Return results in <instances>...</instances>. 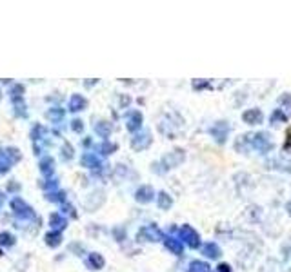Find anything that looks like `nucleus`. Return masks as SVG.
Listing matches in <instances>:
<instances>
[{"mask_svg":"<svg viewBox=\"0 0 291 272\" xmlns=\"http://www.w3.org/2000/svg\"><path fill=\"white\" fill-rule=\"evenodd\" d=\"M88 267L89 269H93V271H98V269H102L104 267V258H102L100 254H97V252H91V254L88 256Z\"/></svg>","mask_w":291,"mask_h":272,"instance_id":"19","label":"nucleus"},{"mask_svg":"<svg viewBox=\"0 0 291 272\" xmlns=\"http://www.w3.org/2000/svg\"><path fill=\"white\" fill-rule=\"evenodd\" d=\"M188 272H213L206 261H191Z\"/></svg>","mask_w":291,"mask_h":272,"instance_id":"23","label":"nucleus"},{"mask_svg":"<svg viewBox=\"0 0 291 272\" xmlns=\"http://www.w3.org/2000/svg\"><path fill=\"white\" fill-rule=\"evenodd\" d=\"M62 209H64V211H65L67 214H71V216H75V209H73L71 205H67V203H64V205H62Z\"/></svg>","mask_w":291,"mask_h":272,"instance_id":"34","label":"nucleus"},{"mask_svg":"<svg viewBox=\"0 0 291 272\" xmlns=\"http://www.w3.org/2000/svg\"><path fill=\"white\" fill-rule=\"evenodd\" d=\"M140 127H142V114L138 111L129 112V116H128V129H129L131 133H135V131H138Z\"/></svg>","mask_w":291,"mask_h":272,"instance_id":"15","label":"nucleus"},{"mask_svg":"<svg viewBox=\"0 0 291 272\" xmlns=\"http://www.w3.org/2000/svg\"><path fill=\"white\" fill-rule=\"evenodd\" d=\"M71 129L75 131V133H82V129H84L82 120H73V122H71Z\"/></svg>","mask_w":291,"mask_h":272,"instance_id":"32","label":"nucleus"},{"mask_svg":"<svg viewBox=\"0 0 291 272\" xmlns=\"http://www.w3.org/2000/svg\"><path fill=\"white\" fill-rule=\"evenodd\" d=\"M82 165L84 167H88V169H93V171H100L102 167V162L98 160V158H97L95 154L93 153H86L82 156Z\"/></svg>","mask_w":291,"mask_h":272,"instance_id":"12","label":"nucleus"},{"mask_svg":"<svg viewBox=\"0 0 291 272\" xmlns=\"http://www.w3.org/2000/svg\"><path fill=\"white\" fill-rule=\"evenodd\" d=\"M40 171L44 172V176L46 178H51L55 172V160L53 158H49V156H44L40 162Z\"/></svg>","mask_w":291,"mask_h":272,"instance_id":"17","label":"nucleus"},{"mask_svg":"<svg viewBox=\"0 0 291 272\" xmlns=\"http://www.w3.org/2000/svg\"><path fill=\"white\" fill-rule=\"evenodd\" d=\"M173 205V200H171V196L167 194V192H161L159 194V207L164 209V211H167V209Z\"/></svg>","mask_w":291,"mask_h":272,"instance_id":"26","label":"nucleus"},{"mask_svg":"<svg viewBox=\"0 0 291 272\" xmlns=\"http://www.w3.org/2000/svg\"><path fill=\"white\" fill-rule=\"evenodd\" d=\"M15 242H17V240H15L13 234H9V232H0V254H2L4 247H13Z\"/></svg>","mask_w":291,"mask_h":272,"instance_id":"21","label":"nucleus"},{"mask_svg":"<svg viewBox=\"0 0 291 272\" xmlns=\"http://www.w3.org/2000/svg\"><path fill=\"white\" fill-rule=\"evenodd\" d=\"M288 213H290V216H291V200L288 201Z\"/></svg>","mask_w":291,"mask_h":272,"instance_id":"39","label":"nucleus"},{"mask_svg":"<svg viewBox=\"0 0 291 272\" xmlns=\"http://www.w3.org/2000/svg\"><path fill=\"white\" fill-rule=\"evenodd\" d=\"M184 158H186L184 151H182V149H175V151H171V153H167L161 162H155V163H153V171L157 172V174L167 172L169 169H173V167L180 165V163L184 162Z\"/></svg>","mask_w":291,"mask_h":272,"instance_id":"1","label":"nucleus"},{"mask_svg":"<svg viewBox=\"0 0 291 272\" xmlns=\"http://www.w3.org/2000/svg\"><path fill=\"white\" fill-rule=\"evenodd\" d=\"M86 106H88V102H86V98H84L82 95H73L71 100H69V109H71L73 112L84 111Z\"/></svg>","mask_w":291,"mask_h":272,"instance_id":"16","label":"nucleus"},{"mask_svg":"<svg viewBox=\"0 0 291 272\" xmlns=\"http://www.w3.org/2000/svg\"><path fill=\"white\" fill-rule=\"evenodd\" d=\"M153 198H155V190H153V187H149V185H142V187L135 192V200L140 201V203H149Z\"/></svg>","mask_w":291,"mask_h":272,"instance_id":"10","label":"nucleus"},{"mask_svg":"<svg viewBox=\"0 0 291 272\" xmlns=\"http://www.w3.org/2000/svg\"><path fill=\"white\" fill-rule=\"evenodd\" d=\"M46 243H48L49 247H59L60 243H62V234L57 231H51L46 234Z\"/></svg>","mask_w":291,"mask_h":272,"instance_id":"24","label":"nucleus"},{"mask_svg":"<svg viewBox=\"0 0 291 272\" xmlns=\"http://www.w3.org/2000/svg\"><path fill=\"white\" fill-rule=\"evenodd\" d=\"M95 131L97 135L102 136V138H107V136L111 135V124L109 122H104V120H100V122H97L95 124Z\"/></svg>","mask_w":291,"mask_h":272,"instance_id":"20","label":"nucleus"},{"mask_svg":"<svg viewBox=\"0 0 291 272\" xmlns=\"http://www.w3.org/2000/svg\"><path fill=\"white\" fill-rule=\"evenodd\" d=\"M204 254L211 258V260H217L220 256V248L217 243H208V245H204Z\"/></svg>","mask_w":291,"mask_h":272,"instance_id":"25","label":"nucleus"},{"mask_svg":"<svg viewBox=\"0 0 291 272\" xmlns=\"http://www.w3.org/2000/svg\"><path fill=\"white\" fill-rule=\"evenodd\" d=\"M49 201H57V203H65V192L64 190H55V192H48Z\"/></svg>","mask_w":291,"mask_h":272,"instance_id":"27","label":"nucleus"},{"mask_svg":"<svg viewBox=\"0 0 291 272\" xmlns=\"http://www.w3.org/2000/svg\"><path fill=\"white\" fill-rule=\"evenodd\" d=\"M288 145L291 147V127L288 129Z\"/></svg>","mask_w":291,"mask_h":272,"instance_id":"38","label":"nucleus"},{"mask_svg":"<svg viewBox=\"0 0 291 272\" xmlns=\"http://www.w3.org/2000/svg\"><path fill=\"white\" fill-rule=\"evenodd\" d=\"M193 87H195V89L209 87V83H208V82H198V80H195V82H193Z\"/></svg>","mask_w":291,"mask_h":272,"instance_id":"33","label":"nucleus"},{"mask_svg":"<svg viewBox=\"0 0 291 272\" xmlns=\"http://www.w3.org/2000/svg\"><path fill=\"white\" fill-rule=\"evenodd\" d=\"M44 136H46V129H44L42 125H35V127L31 129V140H33L36 154H40V142L44 140Z\"/></svg>","mask_w":291,"mask_h":272,"instance_id":"11","label":"nucleus"},{"mask_svg":"<svg viewBox=\"0 0 291 272\" xmlns=\"http://www.w3.org/2000/svg\"><path fill=\"white\" fill-rule=\"evenodd\" d=\"M20 160V151L15 147H6L0 151V172L4 174L13 167V163H17Z\"/></svg>","mask_w":291,"mask_h":272,"instance_id":"3","label":"nucleus"},{"mask_svg":"<svg viewBox=\"0 0 291 272\" xmlns=\"http://www.w3.org/2000/svg\"><path fill=\"white\" fill-rule=\"evenodd\" d=\"M13 112L17 114V116H20V118H26L28 116V107H26V102H24V96L22 98H13Z\"/></svg>","mask_w":291,"mask_h":272,"instance_id":"18","label":"nucleus"},{"mask_svg":"<svg viewBox=\"0 0 291 272\" xmlns=\"http://www.w3.org/2000/svg\"><path fill=\"white\" fill-rule=\"evenodd\" d=\"M49 225H51V229H53V231L60 232L67 227V219H65L62 214L55 213V214H51V218H49Z\"/></svg>","mask_w":291,"mask_h":272,"instance_id":"14","label":"nucleus"},{"mask_svg":"<svg viewBox=\"0 0 291 272\" xmlns=\"http://www.w3.org/2000/svg\"><path fill=\"white\" fill-rule=\"evenodd\" d=\"M71 156H73V147L69 143H64V147H62V158L64 160H71Z\"/></svg>","mask_w":291,"mask_h":272,"instance_id":"31","label":"nucleus"},{"mask_svg":"<svg viewBox=\"0 0 291 272\" xmlns=\"http://www.w3.org/2000/svg\"><path fill=\"white\" fill-rule=\"evenodd\" d=\"M242 118L246 124H251V125H257V124H260L262 122V111L260 109H250V111H246L242 114Z\"/></svg>","mask_w":291,"mask_h":272,"instance_id":"13","label":"nucleus"},{"mask_svg":"<svg viewBox=\"0 0 291 272\" xmlns=\"http://www.w3.org/2000/svg\"><path fill=\"white\" fill-rule=\"evenodd\" d=\"M219 272H231V269H229V265H227V263H220Z\"/></svg>","mask_w":291,"mask_h":272,"instance_id":"35","label":"nucleus"},{"mask_svg":"<svg viewBox=\"0 0 291 272\" xmlns=\"http://www.w3.org/2000/svg\"><path fill=\"white\" fill-rule=\"evenodd\" d=\"M286 120V114L282 111H280V109H277V111L273 112V114H271V124H279V122H284Z\"/></svg>","mask_w":291,"mask_h":272,"instance_id":"30","label":"nucleus"},{"mask_svg":"<svg viewBox=\"0 0 291 272\" xmlns=\"http://www.w3.org/2000/svg\"><path fill=\"white\" fill-rule=\"evenodd\" d=\"M227 133H229V125L226 122H217V124L211 127V136L215 138L217 143H224L227 138Z\"/></svg>","mask_w":291,"mask_h":272,"instance_id":"7","label":"nucleus"},{"mask_svg":"<svg viewBox=\"0 0 291 272\" xmlns=\"http://www.w3.org/2000/svg\"><path fill=\"white\" fill-rule=\"evenodd\" d=\"M115 149H117V145L111 142H102L100 145H98V153L100 154H111L115 153Z\"/></svg>","mask_w":291,"mask_h":272,"instance_id":"28","label":"nucleus"},{"mask_svg":"<svg viewBox=\"0 0 291 272\" xmlns=\"http://www.w3.org/2000/svg\"><path fill=\"white\" fill-rule=\"evenodd\" d=\"M173 232H177L178 238H180V242H184L188 247H191V248L200 247V238H198L196 231H193L190 225H184V227H180V229H173Z\"/></svg>","mask_w":291,"mask_h":272,"instance_id":"4","label":"nucleus"},{"mask_svg":"<svg viewBox=\"0 0 291 272\" xmlns=\"http://www.w3.org/2000/svg\"><path fill=\"white\" fill-rule=\"evenodd\" d=\"M137 240L138 242H161V240H164V236L157 225H146L138 231Z\"/></svg>","mask_w":291,"mask_h":272,"instance_id":"5","label":"nucleus"},{"mask_svg":"<svg viewBox=\"0 0 291 272\" xmlns=\"http://www.w3.org/2000/svg\"><path fill=\"white\" fill-rule=\"evenodd\" d=\"M44 189L48 190V192H55V190H59V182L55 178H48L44 182Z\"/></svg>","mask_w":291,"mask_h":272,"instance_id":"29","label":"nucleus"},{"mask_svg":"<svg viewBox=\"0 0 291 272\" xmlns=\"http://www.w3.org/2000/svg\"><path fill=\"white\" fill-rule=\"evenodd\" d=\"M271 147H273V143L269 140V135H266V133H257L251 136V149L267 153V151H271Z\"/></svg>","mask_w":291,"mask_h":272,"instance_id":"6","label":"nucleus"},{"mask_svg":"<svg viewBox=\"0 0 291 272\" xmlns=\"http://www.w3.org/2000/svg\"><path fill=\"white\" fill-rule=\"evenodd\" d=\"M280 104H288V106H291V96L290 95H284L282 98H280Z\"/></svg>","mask_w":291,"mask_h":272,"instance_id":"36","label":"nucleus"},{"mask_svg":"<svg viewBox=\"0 0 291 272\" xmlns=\"http://www.w3.org/2000/svg\"><path fill=\"white\" fill-rule=\"evenodd\" d=\"M164 245L167 247V250H171L173 254L180 256L182 252H184V245H182V242L178 240V238H173V236H164Z\"/></svg>","mask_w":291,"mask_h":272,"instance_id":"9","label":"nucleus"},{"mask_svg":"<svg viewBox=\"0 0 291 272\" xmlns=\"http://www.w3.org/2000/svg\"><path fill=\"white\" fill-rule=\"evenodd\" d=\"M48 116L53 124H60V122L64 120V109H62V107H51L48 112Z\"/></svg>","mask_w":291,"mask_h":272,"instance_id":"22","label":"nucleus"},{"mask_svg":"<svg viewBox=\"0 0 291 272\" xmlns=\"http://www.w3.org/2000/svg\"><path fill=\"white\" fill-rule=\"evenodd\" d=\"M149 143H151V135L146 131V133H138V135L133 136V140H131V147L135 149V151H144Z\"/></svg>","mask_w":291,"mask_h":272,"instance_id":"8","label":"nucleus"},{"mask_svg":"<svg viewBox=\"0 0 291 272\" xmlns=\"http://www.w3.org/2000/svg\"><path fill=\"white\" fill-rule=\"evenodd\" d=\"M4 201H6V196H4V192H0V209L4 205Z\"/></svg>","mask_w":291,"mask_h":272,"instance_id":"37","label":"nucleus"},{"mask_svg":"<svg viewBox=\"0 0 291 272\" xmlns=\"http://www.w3.org/2000/svg\"><path fill=\"white\" fill-rule=\"evenodd\" d=\"M0 96H2V95H0Z\"/></svg>","mask_w":291,"mask_h":272,"instance_id":"40","label":"nucleus"},{"mask_svg":"<svg viewBox=\"0 0 291 272\" xmlns=\"http://www.w3.org/2000/svg\"><path fill=\"white\" fill-rule=\"evenodd\" d=\"M11 209H13V214H15L18 219H30V221L36 219L33 207L28 205V203H26L22 198H18V196H15L11 200Z\"/></svg>","mask_w":291,"mask_h":272,"instance_id":"2","label":"nucleus"}]
</instances>
